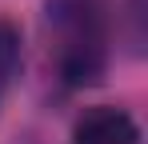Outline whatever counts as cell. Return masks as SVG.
<instances>
[{
    "mask_svg": "<svg viewBox=\"0 0 148 144\" xmlns=\"http://www.w3.org/2000/svg\"><path fill=\"white\" fill-rule=\"evenodd\" d=\"M44 48H48L52 76L64 88L100 84L112 52V24H108L104 0H48Z\"/></svg>",
    "mask_w": 148,
    "mask_h": 144,
    "instance_id": "6da1fadb",
    "label": "cell"
},
{
    "mask_svg": "<svg viewBox=\"0 0 148 144\" xmlns=\"http://www.w3.org/2000/svg\"><path fill=\"white\" fill-rule=\"evenodd\" d=\"M72 144H140V124L116 104H92L76 116Z\"/></svg>",
    "mask_w": 148,
    "mask_h": 144,
    "instance_id": "7a4b0ae2",
    "label": "cell"
},
{
    "mask_svg": "<svg viewBox=\"0 0 148 144\" xmlns=\"http://www.w3.org/2000/svg\"><path fill=\"white\" fill-rule=\"evenodd\" d=\"M20 64H24V40H20V28L0 16V108L12 92L16 76H20Z\"/></svg>",
    "mask_w": 148,
    "mask_h": 144,
    "instance_id": "3957f363",
    "label": "cell"
}]
</instances>
